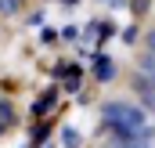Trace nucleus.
I'll list each match as a JSON object with an SVG mask.
<instances>
[{
    "label": "nucleus",
    "instance_id": "10",
    "mask_svg": "<svg viewBox=\"0 0 155 148\" xmlns=\"http://www.w3.org/2000/svg\"><path fill=\"white\" fill-rule=\"evenodd\" d=\"M108 148H116V145H108Z\"/></svg>",
    "mask_w": 155,
    "mask_h": 148
},
{
    "label": "nucleus",
    "instance_id": "5",
    "mask_svg": "<svg viewBox=\"0 0 155 148\" xmlns=\"http://www.w3.org/2000/svg\"><path fill=\"white\" fill-rule=\"evenodd\" d=\"M61 145H65V148H83V137H79L76 130L65 126V130H61Z\"/></svg>",
    "mask_w": 155,
    "mask_h": 148
},
{
    "label": "nucleus",
    "instance_id": "7",
    "mask_svg": "<svg viewBox=\"0 0 155 148\" xmlns=\"http://www.w3.org/2000/svg\"><path fill=\"white\" fill-rule=\"evenodd\" d=\"M119 36H123V43H134V40H137V25H126Z\"/></svg>",
    "mask_w": 155,
    "mask_h": 148
},
{
    "label": "nucleus",
    "instance_id": "9",
    "mask_svg": "<svg viewBox=\"0 0 155 148\" xmlns=\"http://www.w3.org/2000/svg\"><path fill=\"white\" fill-rule=\"evenodd\" d=\"M144 43H148V51H155V29H148V36H144Z\"/></svg>",
    "mask_w": 155,
    "mask_h": 148
},
{
    "label": "nucleus",
    "instance_id": "6",
    "mask_svg": "<svg viewBox=\"0 0 155 148\" xmlns=\"http://www.w3.org/2000/svg\"><path fill=\"white\" fill-rule=\"evenodd\" d=\"M22 11V0H0V15H15Z\"/></svg>",
    "mask_w": 155,
    "mask_h": 148
},
{
    "label": "nucleus",
    "instance_id": "4",
    "mask_svg": "<svg viewBox=\"0 0 155 148\" xmlns=\"http://www.w3.org/2000/svg\"><path fill=\"white\" fill-rule=\"evenodd\" d=\"M54 101H58V90H47V94H43V98L36 101V116H43V112H51V109H54Z\"/></svg>",
    "mask_w": 155,
    "mask_h": 148
},
{
    "label": "nucleus",
    "instance_id": "8",
    "mask_svg": "<svg viewBox=\"0 0 155 148\" xmlns=\"http://www.w3.org/2000/svg\"><path fill=\"white\" fill-rule=\"evenodd\" d=\"M61 36H65V40H76L79 29H76V25H65V29H61Z\"/></svg>",
    "mask_w": 155,
    "mask_h": 148
},
{
    "label": "nucleus",
    "instance_id": "3",
    "mask_svg": "<svg viewBox=\"0 0 155 148\" xmlns=\"http://www.w3.org/2000/svg\"><path fill=\"white\" fill-rule=\"evenodd\" d=\"M137 72L148 76V79H155V51H144L141 54V62H137Z\"/></svg>",
    "mask_w": 155,
    "mask_h": 148
},
{
    "label": "nucleus",
    "instance_id": "1",
    "mask_svg": "<svg viewBox=\"0 0 155 148\" xmlns=\"http://www.w3.org/2000/svg\"><path fill=\"white\" fill-rule=\"evenodd\" d=\"M101 119H108V123H123V126H130V130H144V109H137V105H130V101H105L101 105Z\"/></svg>",
    "mask_w": 155,
    "mask_h": 148
},
{
    "label": "nucleus",
    "instance_id": "2",
    "mask_svg": "<svg viewBox=\"0 0 155 148\" xmlns=\"http://www.w3.org/2000/svg\"><path fill=\"white\" fill-rule=\"evenodd\" d=\"M94 79H97V83H112V79H116V62H112L108 54H97V58H94Z\"/></svg>",
    "mask_w": 155,
    "mask_h": 148
}]
</instances>
